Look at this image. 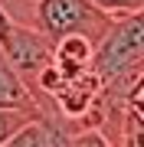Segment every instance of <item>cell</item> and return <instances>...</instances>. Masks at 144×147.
I'll use <instances>...</instances> for the list:
<instances>
[{"label":"cell","instance_id":"1","mask_svg":"<svg viewBox=\"0 0 144 147\" xmlns=\"http://www.w3.org/2000/svg\"><path fill=\"white\" fill-rule=\"evenodd\" d=\"M108 23L112 16L98 10L92 0H36V13H33V30H39L46 39L82 33L92 42H98Z\"/></svg>","mask_w":144,"mask_h":147},{"label":"cell","instance_id":"2","mask_svg":"<svg viewBox=\"0 0 144 147\" xmlns=\"http://www.w3.org/2000/svg\"><path fill=\"white\" fill-rule=\"evenodd\" d=\"M69 144V131L59 127L53 118L39 115L30 118L26 124H20L13 131V137L7 141V147H66Z\"/></svg>","mask_w":144,"mask_h":147},{"label":"cell","instance_id":"3","mask_svg":"<svg viewBox=\"0 0 144 147\" xmlns=\"http://www.w3.org/2000/svg\"><path fill=\"white\" fill-rule=\"evenodd\" d=\"M0 105H10V108H26V111H36L43 115V108L33 101V95L26 88V82L20 79V72L10 65V59L3 56L0 49Z\"/></svg>","mask_w":144,"mask_h":147},{"label":"cell","instance_id":"4","mask_svg":"<svg viewBox=\"0 0 144 147\" xmlns=\"http://www.w3.org/2000/svg\"><path fill=\"white\" fill-rule=\"evenodd\" d=\"M30 118H39L36 111H26V108H10V105H0V144H7L13 137V131L20 124H26Z\"/></svg>","mask_w":144,"mask_h":147},{"label":"cell","instance_id":"5","mask_svg":"<svg viewBox=\"0 0 144 147\" xmlns=\"http://www.w3.org/2000/svg\"><path fill=\"white\" fill-rule=\"evenodd\" d=\"M98 10H105L108 16H121V13H134L144 7V0H92Z\"/></svg>","mask_w":144,"mask_h":147},{"label":"cell","instance_id":"6","mask_svg":"<svg viewBox=\"0 0 144 147\" xmlns=\"http://www.w3.org/2000/svg\"><path fill=\"white\" fill-rule=\"evenodd\" d=\"M13 26H16V20H13L10 13H7L3 0H0V46H3L7 39H10V33H13Z\"/></svg>","mask_w":144,"mask_h":147}]
</instances>
